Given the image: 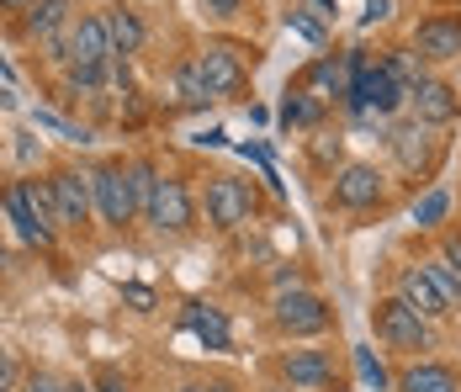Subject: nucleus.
<instances>
[{
	"instance_id": "nucleus-1",
	"label": "nucleus",
	"mask_w": 461,
	"mask_h": 392,
	"mask_svg": "<svg viewBox=\"0 0 461 392\" xmlns=\"http://www.w3.org/2000/svg\"><path fill=\"white\" fill-rule=\"evenodd\" d=\"M371 329H376V340H382L387 350H409V355H419V350L435 345V329H429L398 292L371 303Z\"/></svg>"
},
{
	"instance_id": "nucleus-2",
	"label": "nucleus",
	"mask_w": 461,
	"mask_h": 392,
	"mask_svg": "<svg viewBox=\"0 0 461 392\" xmlns=\"http://www.w3.org/2000/svg\"><path fill=\"white\" fill-rule=\"evenodd\" d=\"M255 207H260V191H255L249 180H239V175H207L202 213H207V223H212L218 233L244 228V223L255 218Z\"/></svg>"
},
{
	"instance_id": "nucleus-3",
	"label": "nucleus",
	"mask_w": 461,
	"mask_h": 392,
	"mask_svg": "<svg viewBox=\"0 0 461 392\" xmlns=\"http://www.w3.org/2000/svg\"><path fill=\"white\" fill-rule=\"evenodd\" d=\"M329 324H334V307L323 303L319 292H308V287L276 292V303H271V329H276L281 340H313Z\"/></svg>"
},
{
	"instance_id": "nucleus-4",
	"label": "nucleus",
	"mask_w": 461,
	"mask_h": 392,
	"mask_svg": "<svg viewBox=\"0 0 461 392\" xmlns=\"http://www.w3.org/2000/svg\"><path fill=\"white\" fill-rule=\"evenodd\" d=\"M91 196H95V218L106 223V228H128V223H139L133 175H128V165H122V160H117V165H101V170H91Z\"/></svg>"
},
{
	"instance_id": "nucleus-5",
	"label": "nucleus",
	"mask_w": 461,
	"mask_h": 392,
	"mask_svg": "<svg viewBox=\"0 0 461 392\" xmlns=\"http://www.w3.org/2000/svg\"><path fill=\"white\" fill-rule=\"evenodd\" d=\"M382 196H387V175L366 165V160H350V165H339L334 170V191H329V202L339 207V213H366V207H382Z\"/></svg>"
},
{
	"instance_id": "nucleus-6",
	"label": "nucleus",
	"mask_w": 461,
	"mask_h": 392,
	"mask_svg": "<svg viewBox=\"0 0 461 392\" xmlns=\"http://www.w3.org/2000/svg\"><path fill=\"white\" fill-rule=\"evenodd\" d=\"M196 69L212 90V101H233L239 90L249 86V64H244V48L239 43H207L196 53Z\"/></svg>"
},
{
	"instance_id": "nucleus-7",
	"label": "nucleus",
	"mask_w": 461,
	"mask_h": 392,
	"mask_svg": "<svg viewBox=\"0 0 461 392\" xmlns=\"http://www.w3.org/2000/svg\"><path fill=\"white\" fill-rule=\"evenodd\" d=\"M276 371L292 392H339V366L329 350H281Z\"/></svg>"
},
{
	"instance_id": "nucleus-8",
	"label": "nucleus",
	"mask_w": 461,
	"mask_h": 392,
	"mask_svg": "<svg viewBox=\"0 0 461 392\" xmlns=\"http://www.w3.org/2000/svg\"><path fill=\"white\" fill-rule=\"evenodd\" d=\"M143 223L154 228V233H191V223H196V196H191V186L176 180V175H165L159 180V191H154V202H149V213Z\"/></svg>"
},
{
	"instance_id": "nucleus-9",
	"label": "nucleus",
	"mask_w": 461,
	"mask_h": 392,
	"mask_svg": "<svg viewBox=\"0 0 461 392\" xmlns=\"http://www.w3.org/2000/svg\"><path fill=\"white\" fill-rule=\"evenodd\" d=\"M53 207H59V228H86L95 218V196H91V175L86 170H53Z\"/></svg>"
},
{
	"instance_id": "nucleus-10",
	"label": "nucleus",
	"mask_w": 461,
	"mask_h": 392,
	"mask_svg": "<svg viewBox=\"0 0 461 392\" xmlns=\"http://www.w3.org/2000/svg\"><path fill=\"white\" fill-rule=\"evenodd\" d=\"M414 53L424 64H451L461 59V16L456 11H435L414 27Z\"/></svg>"
},
{
	"instance_id": "nucleus-11",
	"label": "nucleus",
	"mask_w": 461,
	"mask_h": 392,
	"mask_svg": "<svg viewBox=\"0 0 461 392\" xmlns=\"http://www.w3.org/2000/svg\"><path fill=\"white\" fill-rule=\"evenodd\" d=\"M393 160H398V170L403 175H429L435 170V160H440V138H435V128H424V123H403V128H393Z\"/></svg>"
},
{
	"instance_id": "nucleus-12",
	"label": "nucleus",
	"mask_w": 461,
	"mask_h": 392,
	"mask_svg": "<svg viewBox=\"0 0 461 392\" xmlns=\"http://www.w3.org/2000/svg\"><path fill=\"white\" fill-rule=\"evenodd\" d=\"M409 112H414V123H424V128H451L461 117V96H456V86L424 75V80L409 90Z\"/></svg>"
},
{
	"instance_id": "nucleus-13",
	"label": "nucleus",
	"mask_w": 461,
	"mask_h": 392,
	"mask_svg": "<svg viewBox=\"0 0 461 392\" xmlns=\"http://www.w3.org/2000/svg\"><path fill=\"white\" fill-rule=\"evenodd\" d=\"M112 32H106V11H86L69 22V64H112Z\"/></svg>"
},
{
	"instance_id": "nucleus-14",
	"label": "nucleus",
	"mask_w": 461,
	"mask_h": 392,
	"mask_svg": "<svg viewBox=\"0 0 461 392\" xmlns=\"http://www.w3.org/2000/svg\"><path fill=\"white\" fill-rule=\"evenodd\" d=\"M398 297L414 307L424 324H440V318H451V303L440 297V287L429 281V270H424V265H403V270H398Z\"/></svg>"
},
{
	"instance_id": "nucleus-15",
	"label": "nucleus",
	"mask_w": 461,
	"mask_h": 392,
	"mask_svg": "<svg viewBox=\"0 0 461 392\" xmlns=\"http://www.w3.org/2000/svg\"><path fill=\"white\" fill-rule=\"evenodd\" d=\"M75 22V0H32L22 16H16V38L22 43H48L53 32H64Z\"/></svg>"
},
{
	"instance_id": "nucleus-16",
	"label": "nucleus",
	"mask_w": 461,
	"mask_h": 392,
	"mask_svg": "<svg viewBox=\"0 0 461 392\" xmlns=\"http://www.w3.org/2000/svg\"><path fill=\"white\" fill-rule=\"evenodd\" d=\"M0 207H5V218H11V228H16V239L22 244H32V250H48L59 233L48 228L38 213H32V202H27V191H22V180H11L5 186V196H0Z\"/></svg>"
},
{
	"instance_id": "nucleus-17",
	"label": "nucleus",
	"mask_w": 461,
	"mask_h": 392,
	"mask_svg": "<svg viewBox=\"0 0 461 392\" xmlns=\"http://www.w3.org/2000/svg\"><path fill=\"white\" fill-rule=\"evenodd\" d=\"M303 90H313L319 101H345L350 96V59L345 53H323L303 69Z\"/></svg>"
},
{
	"instance_id": "nucleus-18",
	"label": "nucleus",
	"mask_w": 461,
	"mask_h": 392,
	"mask_svg": "<svg viewBox=\"0 0 461 392\" xmlns=\"http://www.w3.org/2000/svg\"><path fill=\"white\" fill-rule=\"evenodd\" d=\"M398 392H461V377L446 360H414L398 371Z\"/></svg>"
},
{
	"instance_id": "nucleus-19",
	"label": "nucleus",
	"mask_w": 461,
	"mask_h": 392,
	"mask_svg": "<svg viewBox=\"0 0 461 392\" xmlns=\"http://www.w3.org/2000/svg\"><path fill=\"white\" fill-rule=\"evenodd\" d=\"M185 329L202 340L207 350H229L233 345V329H229V318H223V307H212V303H185V318H181Z\"/></svg>"
},
{
	"instance_id": "nucleus-20",
	"label": "nucleus",
	"mask_w": 461,
	"mask_h": 392,
	"mask_svg": "<svg viewBox=\"0 0 461 392\" xmlns=\"http://www.w3.org/2000/svg\"><path fill=\"white\" fill-rule=\"evenodd\" d=\"M106 32H112V53H117V59H133V53H143V43H149V27H143V16L133 5L106 11Z\"/></svg>"
},
{
	"instance_id": "nucleus-21",
	"label": "nucleus",
	"mask_w": 461,
	"mask_h": 392,
	"mask_svg": "<svg viewBox=\"0 0 461 392\" xmlns=\"http://www.w3.org/2000/svg\"><path fill=\"white\" fill-rule=\"evenodd\" d=\"M329 117V101H319L313 90L286 86V101H281V128H319Z\"/></svg>"
},
{
	"instance_id": "nucleus-22",
	"label": "nucleus",
	"mask_w": 461,
	"mask_h": 392,
	"mask_svg": "<svg viewBox=\"0 0 461 392\" xmlns=\"http://www.w3.org/2000/svg\"><path fill=\"white\" fill-rule=\"evenodd\" d=\"M106 86V64H69L64 69V96L80 101V96H101Z\"/></svg>"
},
{
	"instance_id": "nucleus-23",
	"label": "nucleus",
	"mask_w": 461,
	"mask_h": 392,
	"mask_svg": "<svg viewBox=\"0 0 461 392\" xmlns=\"http://www.w3.org/2000/svg\"><path fill=\"white\" fill-rule=\"evenodd\" d=\"M176 101H181V106H207V101H212V90H207V80H202L196 59L176 64Z\"/></svg>"
},
{
	"instance_id": "nucleus-24",
	"label": "nucleus",
	"mask_w": 461,
	"mask_h": 392,
	"mask_svg": "<svg viewBox=\"0 0 461 392\" xmlns=\"http://www.w3.org/2000/svg\"><path fill=\"white\" fill-rule=\"evenodd\" d=\"M419 265L429 270V281L440 287V297L451 303V313H461V270H456V265L446 260V255H429V260H419Z\"/></svg>"
},
{
	"instance_id": "nucleus-25",
	"label": "nucleus",
	"mask_w": 461,
	"mask_h": 392,
	"mask_svg": "<svg viewBox=\"0 0 461 392\" xmlns=\"http://www.w3.org/2000/svg\"><path fill=\"white\" fill-rule=\"evenodd\" d=\"M446 218H451V191H446V186H429L424 196H414V223L419 228H440Z\"/></svg>"
},
{
	"instance_id": "nucleus-26",
	"label": "nucleus",
	"mask_w": 461,
	"mask_h": 392,
	"mask_svg": "<svg viewBox=\"0 0 461 392\" xmlns=\"http://www.w3.org/2000/svg\"><path fill=\"white\" fill-rule=\"evenodd\" d=\"M128 175H133V196H139V218H143L165 175H159V165H154V160H128Z\"/></svg>"
},
{
	"instance_id": "nucleus-27",
	"label": "nucleus",
	"mask_w": 461,
	"mask_h": 392,
	"mask_svg": "<svg viewBox=\"0 0 461 392\" xmlns=\"http://www.w3.org/2000/svg\"><path fill=\"white\" fill-rule=\"evenodd\" d=\"M22 191H27V202H32V213L59 233V207H53V186L48 180H22Z\"/></svg>"
},
{
	"instance_id": "nucleus-28",
	"label": "nucleus",
	"mask_w": 461,
	"mask_h": 392,
	"mask_svg": "<svg viewBox=\"0 0 461 392\" xmlns=\"http://www.w3.org/2000/svg\"><path fill=\"white\" fill-rule=\"evenodd\" d=\"M32 123L48 132H59V138H69V143H91V128H75V123H64L59 112H32Z\"/></svg>"
},
{
	"instance_id": "nucleus-29",
	"label": "nucleus",
	"mask_w": 461,
	"mask_h": 392,
	"mask_svg": "<svg viewBox=\"0 0 461 392\" xmlns=\"http://www.w3.org/2000/svg\"><path fill=\"white\" fill-rule=\"evenodd\" d=\"M356 366H361V382H366V387H376V392H387V387H393V377L382 371V360H376V355H371L366 345L356 350Z\"/></svg>"
},
{
	"instance_id": "nucleus-30",
	"label": "nucleus",
	"mask_w": 461,
	"mask_h": 392,
	"mask_svg": "<svg viewBox=\"0 0 461 392\" xmlns=\"http://www.w3.org/2000/svg\"><path fill=\"white\" fill-rule=\"evenodd\" d=\"M16 392H64V377L59 371H48V366H32L27 377H22V387Z\"/></svg>"
},
{
	"instance_id": "nucleus-31",
	"label": "nucleus",
	"mask_w": 461,
	"mask_h": 392,
	"mask_svg": "<svg viewBox=\"0 0 461 392\" xmlns=\"http://www.w3.org/2000/svg\"><path fill=\"white\" fill-rule=\"evenodd\" d=\"M286 27H292L297 38H308V43H319V48H323V22H313L308 11H286Z\"/></svg>"
},
{
	"instance_id": "nucleus-32",
	"label": "nucleus",
	"mask_w": 461,
	"mask_h": 392,
	"mask_svg": "<svg viewBox=\"0 0 461 392\" xmlns=\"http://www.w3.org/2000/svg\"><path fill=\"white\" fill-rule=\"evenodd\" d=\"M22 377H27V371L16 366V355L0 345V392H16V387H22Z\"/></svg>"
},
{
	"instance_id": "nucleus-33",
	"label": "nucleus",
	"mask_w": 461,
	"mask_h": 392,
	"mask_svg": "<svg viewBox=\"0 0 461 392\" xmlns=\"http://www.w3.org/2000/svg\"><path fill=\"white\" fill-rule=\"evenodd\" d=\"M91 392H128V377H122L117 366H101L95 382H91Z\"/></svg>"
},
{
	"instance_id": "nucleus-34",
	"label": "nucleus",
	"mask_w": 461,
	"mask_h": 392,
	"mask_svg": "<svg viewBox=\"0 0 461 392\" xmlns=\"http://www.w3.org/2000/svg\"><path fill=\"white\" fill-rule=\"evenodd\" d=\"M440 255H446V260H451V265L461 270V228H451V233L440 239Z\"/></svg>"
},
{
	"instance_id": "nucleus-35",
	"label": "nucleus",
	"mask_w": 461,
	"mask_h": 392,
	"mask_svg": "<svg viewBox=\"0 0 461 392\" xmlns=\"http://www.w3.org/2000/svg\"><path fill=\"white\" fill-rule=\"evenodd\" d=\"M329 160H339V138H319L313 143V165H329Z\"/></svg>"
},
{
	"instance_id": "nucleus-36",
	"label": "nucleus",
	"mask_w": 461,
	"mask_h": 392,
	"mask_svg": "<svg viewBox=\"0 0 461 392\" xmlns=\"http://www.w3.org/2000/svg\"><path fill=\"white\" fill-rule=\"evenodd\" d=\"M387 16H393V0H366V16H361V22L376 27V22H387Z\"/></svg>"
},
{
	"instance_id": "nucleus-37",
	"label": "nucleus",
	"mask_w": 461,
	"mask_h": 392,
	"mask_svg": "<svg viewBox=\"0 0 461 392\" xmlns=\"http://www.w3.org/2000/svg\"><path fill=\"white\" fill-rule=\"evenodd\" d=\"M122 297L139 307V313H149V307H154V292H149V287H122Z\"/></svg>"
},
{
	"instance_id": "nucleus-38",
	"label": "nucleus",
	"mask_w": 461,
	"mask_h": 392,
	"mask_svg": "<svg viewBox=\"0 0 461 392\" xmlns=\"http://www.w3.org/2000/svg\"><path fill=\"white\" fill-rule=\"evenodd\" d=\"M176 392H233L229 382H185V387H176Z\"/></svg>"
},
{
	"instance_id": "nucleus-39",
	"label": "nucleus",
	"mask_w": 461,
	"mask_h": 392,
	"mask_svg": "<svg viewBox=\"0 0 461 392\" xmlns=\"http://www.w3.org/2000/svg\"><path fill=\"white\" fill-rule=\"evenodd\" d=\"M239 5H244V0H207V11H212V16H233Z\"/></svg>"
},
{
	"instance_id": "nucleus-40",
	"label": "nucleus",
	"mask_w": 461,
	"mask_h": 392,
	"mask_svg": "<svg viewBox=\"0 0 461 392\" xmlns=\"http://www.w3.org/2000/svg\"><path fill=\"white\" fill-rule=\"evenodd\" d=\"M64 392H91V382H80V377H64Z\"/></svg>"
},
{
	"instance_id": "nucleus-41",
	"label": "nucleus",
	"mask_w": 461,
	"mask_h": 392,
	"mask_svg": "<svg viewBox=\"0 0 461 392\" xmlns=\"http://www.w3.org/2000/svg\"><path fill=\"white\" fill-rule=\"evenodd\" d=\"M32 0H0V11H27Z\"/></svg>"
},
{
	"instance_id": "nucleus-42",
	"label": "nucleus",
	"mask_w": 461,
	"mask_h": 392,
	"mask_svg": "<svg viewBox=\"0 0 461 392\" xmlns=\"http://www.w3.org/2000/svg\"><path fill=\"white\" fill-rule=\"evenodd\" d=\"M0 80H5V86H11V80H16V69H11V64H5V59H0Z\"/></svg>"
},
{
	"instance_id": "nucleus-43",
	"label": "nucleus",
	"mask_w": 461,
	"mask_h": 392,
	"mask_svg": "<svg viewBox=\"0 0 461 392\" xmlns=\"http://www.w3.org/2000/svg\"><path fill=\"white\" fill-rule=\"evenodd\" d=\"M5 101H11V96H5V90H0V106H5Z\"/></svg>"
}]
</instances>
